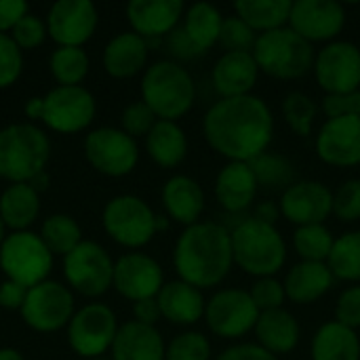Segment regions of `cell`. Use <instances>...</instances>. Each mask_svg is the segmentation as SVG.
Masks as SVG:
<instances>
[{
  "label": "cell",
  "instance_id": "1",
  "mask_svg": "<svg viewBox=\"0 0 360 360\" xmlns=\"http://www.w3.org/2000/svg\"><path fill=\"white\" fill-rule=\"evenodd\" d=\"M209 148L228 162H251L268 152L274 139V114L259 95L215 101L202 118Z\"/></svg>",
  "mask_w": 360,
  "mask_h": 360
},
{
  "label": "cell",
  "instance_id": "2",
  "mask_svg": "<svg viewBox=\"0 0 360 360\" xmlns=\"http://www.w3.org/2000/svg\"><path fill=\"white\" fill-rule=\"evenodd\" d=\"M173 268L179 281L200 291L219 287L234 268L230 230L215 221L184 228L173 247Z\"/></svg>",
  "mask_w": 360,
  "mask_h": 360
},
{
  "label": "cell",
  "instance_id": "3",
  "mask_svg": "<svg viewBox=\"0 0 360 360\" xmlns=\"http://www.w3.org/2000/svg\"><path fill=\"white\" fill-rule=\"evenodd\" d=\"M234 266L253 278L276 276L287 264V243L276 226L264 224L253 215L238 219L230 228Z\"/></svg>",
  "mask_w": 360,
  "mask_h": 360
},
{
  "label": "cell",
  "instance_id": "4",
  "mask_svg": "<svg viewBox=\"0 0 360 360\" xmlns=\"http://www.w3.org/2000/svg\"><path fill=\"white\" fill-rule=\"evenodd\" d=\"M141 101L156 114L158 120L177 122L196 101L194 78L179 61H154L141 76Z\"/></svg>",
  "mask_w": 360,
  "mask_h": 360
},
{
  "label": "cell",
  "instance_id": "5",
  "mask_svg": "<svg viewBox=\"0 0 360 360\" xmlns=\"http://www.w3.org/2000/svg\"><path fill=\"white\" fill-rule=\"evenodd\" d=\"M51 158L49 135L32 122H13L0 129V179L27 184L46 171Z\"/></svg>",
  "mask_w": 360,
  "mask_h": 360
},
{
  "label": "cell",
  "instance_id": "6",
  "mask_svg": "<svg viewBox=\"0 0 360 360\" xmlns=\"http://www.w3.org/2000/svg\"><path fill=\"white\" fill-rule=\"evenodd\" d=\"M253 57L262 74L276 80H297L314 68V44L304 40L289 25L257 36Z\"/></svg>",
  "mask_w": 360,
  "mask_h": 360
},
{
  "label": "cell",
  "instance_id": "7",
  "mask_svg": "<svg viewBox=\"0 0 360 360\" xmlns=\"http://www.w3.org/2000/svg\"><path fill=\"white\" fill-rule=\"evenodd\" d=\"M101 224L116 245L131 251L146 247L158 234V215L135 194H118L110 198L103 207Z\"/></svg>",
  "mask_w": 360,
  "mask_h": 360
},
{
  "label": "cell",
  "instance_id": "8",
  "mask_svg": "<svg viewBox=\"0 0 360 360\" xmlns=\"http://www.w3.org/2000/svg\"><path fill=\"white\" fill-rule=\"evenodd\" d=\"M0 270L8 281L32 289L49 281L53 270V253L42 243L40 234L32 230L8 232L0 245Z\"/></svg>",
  "mask_w": 360,
  "mask_h": 360
},
{
  "label": "cell",
  "instance_id": "9",
  "mask_svg": "<svg viewBox=\"0 0 360 360\" xmlns=\"http://www.w3.org/2000/svg\"><path fill=\"white\" fill-rule=\"evenodd\" d=\"M259 310L253 304L249 291L228 287L217 289L209 300L205 308V323L209 331L228 342H236L251 333L257 325Z\"/></svg>",
  "mask_w": 360,
  "mask_h": 360
},
{
  "label": "cell",
  "instance_id": "10",
  "mask_svg": "<svg viewBox=\"0 0 360 360\" xmlns=\"http://www.w3.org/2000/svg\"><path fill=\"white\" fill-rule=\"evenodd\" d=\"M118 319L105 304H86L74 312L68 329V344L76 356L84 360L101 359L112 350L118 333Z\"/></svg>",
  "mask_w": 360,
  "mask_h": 360
},
{
  "label": "cell",
  "instance_id": "11",
  "mask_svg": "<svg viewBox=\"0 0 360 360\" xmlns=\"http://www.w3.org/2000/svg\"><path fill=\"white\" fill-rule=\"evenodd\" d=\"M63 276L70 289L84 297H99L112 289L114 259L95 240H82L63 257Z\"/></svg>",
  "mask_w": 360,
  "mask_h": 360
},
{
  "label": "cell",
  "instance_id": "12",
  "mask_svg": "<svg viewBox=\"0 0 360 360\" xmlns=\"http://www.w3.org/2000/svg\"><path fill=\"white\" fill-rule=\"evenodd\" d=\"M84 158L105 177H127L139 162V146L122 129L99 127L84 137Z\"/></svg>",
  "mask_w": 360,
  "mask_h": 360
},
{
  "label": "cell",
  "instance_id": "13",
  "mask_svg": "<svg viewBox=\"0 0 360 360\" xmlns=\"http://www.w3.org/2000/svg\"><path fill=\"white\" fill-rule=\"evenodd\" d=\"M42 120L55 133L74 135L91 127L97 114L95 95L80 86H55L42 95Z\"/></svg>",
  "mask_w": 360,
  "mask_h": 360
},
{
  "label": "cell",
  "instance_id": "14",
  "mask_svg": "<svg viewBox=\"0 0 360 360\" xmlns=\"http://www.w3.org/2000/svg\"><path fill=\"white\" fill-rule=\"evenodd\" d=\"M19 314L32 331L55 333L68 327L74 316L72 289L57 281H44L27 291Z\"/></svg>",
  "mask_w": 360,
  "mask_h": 360
},
{
  "label": "cell",
  "instance_id": "15",
  "mask_svg": "<svg viewBox=\"0 0 360 360\" xmlns=\"http://www.w3.org/2000/svg\"><path fill=\"white\" fill-rule=\"evenodd\" d=\"M314 80L325 95L360 91V46L350 40H333L316 51Z\"/></svg>",
  "mask_w": 360,
  "mask_h": 360
},
{
  "label": "cell",
  "instance_id": "16",
  "mask_svg": "<svg viewBox=\"0 0 360 360\" xmlns=\"http://www.w3.org/2000/svg\"><path fill=\"white\" fill-rule=\"evenodd\" d=\"M97 25L99 13L91 0H57L46 15V32L57 46L86 44Z\"/></svg>",
  "mask_w": 360,
  "mask_h": 360
},
{
  "label": "cell",
  "instance_id": "17",
  "mask_svg": "<svg viewBox=\"0 0 360 360\" xmlns=\"http://www.w3.org/2000/svg\"><path fill=\"white\" fill-rule=\"evenodd\" d=\"M112 287L129 300L131 304L141 300H152L165 287L162 266L148 253L131 251L114 262V283Z\"/></svg>",
  "mask_w": 360,
  "mask_h": 360
},
{
  "label": "cell",
  "instance_id": "18",
  "mask_svg": "<svg viewBox=\"0 0 360 360\" xmlns=\"http://www.w3.org/2000/svg\"><path fill=\"white\" fill-rule=\"evenodd\" d=\"M289 27L310 44L333 42L346 27V8L338 0H295Z\"/></svg>",
  "mask_w": 360,
  "mask_h": 360
},
{
  "label": "cell",
  "instance_id": "19",
  "mask_svg": "<svg viewBox=\"0 0 360 360\" xmlns=\"http://www.w3.org/2000/svg\"><path fill=\"white\" fill-rule=\"evenodd\" d=\"M281 217L289 224L316 226L325 224L333 215V192L316 179H297L281 194Z\"/></svg>",
  "mask_w": 360,
  "mask_h": 360
},
{
  "label": "cell",
  "instance_id": "20",
  "mask_svg": "<svg viewBox=\"0 0 360 360\" xmlns=\"http://www.w3.org/2000/svg\"><path fill=\"white\" fill-rule=\"evenodd\" d=\"M314 150L321 162L333 169L360 165V116L325 120L316 133Z\"/></svg>",
  "mask_w": 360,
  "mask_h": 360
},
{
  "label": "cell",
  "instance_id": "21",
  "mask_svg": "<svg viewBox=\"0 0 360 360\" xmlns=\"http://www.w3.org/2000/svg\"><path fill=\"white\" fill-rule=\"evenodd\" d=\"M124 11L131 32L156 42L181 25L186 4L181 0H131Z\"/></svg>",
  "mask_w": 360,
  "mask_h": 360
},
{
  "label": "cell",
  "instance_id": "22",
  "mask_svg": "<svg viewBox=\"0 0 360 360\" xmlns=\"http://www.w3.org/2000/svg\"><path fill=\"white\" fill-rule=\"evenodd\" d=\"M259 68L253 57V53H221L211 70V84L219 99L230 97H243L251 95L257 80H259Z\"/></svg>",
  "mask_w": 360,
  "mask_h": 360
},
{
  "label": "cell",
  "instance_id": "23",
  "mask_svg": "<svg viewBox=\"0 0 360 360\" xmlns=\"http://www.w3.org/2000/svg\"><path fill=\"white\" fill-rule=\"evenodd\" d=\"M213 192L226 213L240 215L253 207L259 184L249 162H226L215 177Z\"/></svg>",
  "mask_w": 360,
  "mask_h": 360
},
{
  "label": "cell",
  "instance_id": "24",
  "mask_svg": "<svg viewBox=\"0 0 360 360\" xmlns=\"http://www.w3.org/2000/svg\"><path fill=\"white\" fill-rule=\"evenodd\" d=\"M160 200L167 217L175 224H181L184 228L198 224L207 207V196L202 186L190 175L169 177L162 186Z\"/></svg>",
  "mask_w": 360,
  "mask_h": 360
},
{
  "label": "cell",
  "instance_id": "25",
  "mask_svg": "<svg viewBox=\"0 0 360 360\" xmlns=\"http://www.w3.org/2000/svg\"><path fill=\"white\" fill-rule=\"evenodd\" d=\"M150 44L135 32H120L116 34L103 49V70L118 80L133 78L148 68Z\"/></svg>",
  "mask_w": 360,
  "mask_h": 360
},
{
  "label": "cell",
  "instance_id": "26",
  "mask_svg": "<svg viewBox=\"0 0 360 360\" xmlns=\"http://www.w3.org/2000/svg\"><path fill=\"white\" fill-rule=\"evenodd\" d=\"M160 314L165 321L177 327H192L205 319L207 300L200 289L184 283V281H171L165 283L160 293L156 295Z\"/></svg>",
  "mask_w": 360,
  "mask_h": 360
},
{
  "label": "cell",
  "instance_id": "27",
  "mask_svg": "<svg viewBox=\"0 0 360 360\" xmlns=\"http://www.w3.org/2000/svg\"><path fill=\"white\" fill-rule=\"evenodd\" d=\"M287 300L295 306H312L323 300L335 285V276L327 264L319 262H300L295 264L285 281Z\"/></svg>",
  "mask_w": 360,
  "mask_h": 360
},
{
  "label": "cell",
  "instance_id": "28",
  "mask_svg": "<svg viewBox=\"0 0 360 360\" xmlns=\"http://www.w3.org/2000/svg\"><path fill=\"white\" fill-rule=\"evenodd\" d=\"M110 352L112 360H165L167 344L156 327L129 321L118 327Z\"/></svg>",
  "mask_w": 360,
  "mask_h": 360
},
{
  "label": "cell",
  "instance_id": "29",
  "mask_svg": "<svg viewBox=\"0 0 360 360\" xmlns=\"http://www.w3.org/2000/svg\"><path fill=\"white\" fill-rule=\"evenodd\" d=\"M253 333H255L257 346H262L266 352H270L276 359L291 354L300 346V340H302V327L297 319L285 308L262 312Z\"/></svg>",
  "mask_w": 360,
  "mask_h": 360
},
{
  "label": "cell",
  "instance_id": "30",
  "mask_svg": "<svg viewBox=\"0 0 360 360\" xmlns=\"http://www.w3.org/2000/svg\"><path fill=\"white\" fill-rule=\"evenodd\" d=\"M146 152L160 169H175L188 156V135L179 122L158 120L146 137Z\"/></svg>",
  "mask_w": 360,
  "mask_h": 360
},
{
  "label": "cell",
  "instance_id": "31",
  "mask_svg": "<svg viewBox=\"0 0 360 360\" xmlns=\"http://www.w3.org/2000/svg\"><path fill=\"white\" fill-rule=\"evenodd\" d=\"M40 213V194L30 184H11L0 194V217L11 232L30 230Z\"/></svg>",
  "mask_w": 360,
  "mask_h": 360
},
{
  "label": "cell",
  "instance_id": "32",
  "mask_svg": "<svg viewBox=\"0 0 360 360\" xmlns=\"http://www.w3.org/2000/svg\"><path fill=\"white\" fill-rule=\"evenodd\" d=\"M312 360H360V338L356 331L338 321L323 323L310 344Z\"/></svg>",
  "mask_w": 360,
  "mask_h": 360
},
{
  "label": "cell",
  "instance_id": "33",
  "mask_svg": "<svg viewBox=\"0 0 360 360\" xmlns=\"http://www.w3.org/2000/svg\"><path fill=\"white\" fill-rule=\"evenodd\" d=\"M224 15L221 11L211 4V2H194L192 6L186 8L181 27L188 34V38L202 51L207 53L215 44H219V34L224 25Z\"/></svg>",
  "mask_w": 360,
  "mask_h": 360
},
{
  "label": "cell",
  "instance_id": "34",
  "mask_svg": "<svg viewBox=\"0 0 360 360\" xmlns=\"http://www.w3.org/2000/svg\"><path fill=\"white\" fill-rule=\"evenodd\" d=\"M293 0H238L234 15L251 25L257 34L274 32L289 25Z\"/></svg>",
  "mask_w": 360,
  "mask_h": 360
},
{
  "label": "cell",
  "instance_id": "35",
  "mask_svg": "<svg viewBox=\"0 0 360 360\" xmlns=\"http://www.w3.org/2000/svg\"><path fill=\"white\" fill-rule=\"evenodd\" d=\"M251 169L255 173V179L259 184V188L264 190H272V192H285L287 188H291L297 181V171L295 165L278 152H264L257 158H253Z\"/></svg>",
  "mask_w": 360,
  "mask_h": 360
},
{
  "label": "cell",
  "instance_id": "36",
  "mask_svg": "<svg viewBox=\"0 0 360 360\" xmlns=\"http://www.w3.org/2000/svg\"><path fill=\"white\" fill-rule=\"evenodd\" d=\"M327 266L335 281L360 285V230H350L342 236H335Z\"/></svg>",
  "mask_w": 360,
  "mask_h": 360
},
{
  "label": "cell",
  "instance_id": "37",
  "mask_svg": "<svg viewBox=\"0 0 360 360\" xmlns=\"http://www.w3.org/2000/svg\"><path fill=\"white\" fill-rule=\"evenodd\" d=\"M91 68L82 46H57L49 57V70L57 86H80Z\"/></svg>",
  "mask_w": 360,
  "mask_h": 360
},
{
  "label": "cell",
  "instance_id": "38",
  "mask_svg": "<svg viewBox=\"0 0 360 360\" xmlns=\"http://www.w3.org/2000/svg\"><path fill=\"white\" fill-rule=\"evenodd\" d=\"M40 238L49 247L53 255H68L74 251L84 238H82V228L78 221L68 215V213H53L49 215L42 226H40Z\"/></svg>",
  "mask_w": 360,
  "mask_h": 360
},
{
  "label": "cell",
  "instance_id": "39",
  "mask_svg": "<svg viewBox=\"0 0 360 360\" xmlns=\"http://www.w3.org/2000/svg\"><path fill=\"white\" fill-rule=\"evenodd\" d=\"M333 243H335V236L325 224L302 226V228H295L293 232V249L302 262L327 264Z\"/></svg>",
  "mask_w": 360,
  "mask_h": 360
},
{
  "label": "cell",
  "instance_id": "40",
  "mask_svg": "<svg viewBox=\"0 0 360 360\" xmlns=\"http://www.w3.org/2000/svg\"><path fill=\"white\" fill-rule=\"evenodd\" d=\"M281 112H283V118H285L287 127L295 135L308 137L312 133V129H314L321 105L310 95H306L304 91H291L283 99Z\"/></svg>",
  "mask_w": 360,
  "mask_h": 360
},
{
  "label": "cell",
  "instance_id": "41",
  "mask_svg": "<svg viewBox=\"0 0 360 360\" xmlns=\"http://www.w3.org/2000/svg\"><path fill=\"white\" fill-rule=\"evenodd\" d=\"M165 360H213V348L205 333L184 331L167 344Z\"/></svg>",
  "mask_w": 360,
  "mask_h": 360
},
{
  "label": "cell",
  "instance_id": "42",
  "mask_svg": "<svg viewBox=\"0 0 360 360\" xmlns=\"http://www.w3.org/2000/svg\"><path fill=\"white\" fill-rule=\"evenodd\" d=\"M257 32L247 25L240 17L230 15L224 19L221 25V34H219V44L226 49V53L230 51H238V53H251L255 42H257Z\"/></svg>",
  "mask_w": 360,
  "mask_h": 360
},
{
  "label": "cell",
  "instance_id": "43",
  "mask_svg": "<svg viewBox=\"0 0 360 360\" xmlns=\"http://www.w3.org/2000/svg\"><path fill=\"white\" fill-rule=\"evenodd\" d=\"M333 215L344 224L360 221V177L342 181L333 192Z\"/></svg>",
  "mask_w": 360,
  "mask_h": 360
},
{
  "label": "cell",
  "instance_id": "44",
  "mask_svg": "<svg viewBox=\"0 0 360 360\" xmlns=\"http://www.w3.org/2000/svg\"><path fill=\"white\" fill-rule=\"evenodd\" d=\"M249 295H251L253 304L257 306L259 314L270 312V310H281L285 306V302H287L285 285L276 276L255 278V283L249 289Z\"/></svg>",
  "mask_w": 360,
  "mask_h": 360
},
{
  "label": "cell",
  "instance_id": "45",
  "mask_svg": "<svg viewBox=\"0 0 360 360\" xmlns=\"http://www.w3.org/2000/svg\"><path fill=\"white\" fill-rule=\"evenodd\" d=\"M158 122V118H156V114L139 99V101H133V103H129L124 110H122V114H120V129L127 133V135H131L133 139H137V137H148V133L152 131V127Z\"/></svg>",
  "mask_w": 360,
  "mask_h": 360
},
{
  "label": "cell",
  "instance_id": "46",
  "mask_svg": "<svg viewBox=\"0 0 360 360\" xmlns=\"http://www.w3.org/2000/svg\"><path fill=\"white\" fill-rule=\"evenodd\" d=\"M23 72V51L11 34H0V89L13 86Z\"/></svg>",
  "mask_w": 360,
  "mask_h": 360
},
{
  "label": "cell",
  "instance_id": "47",
  "mask_svg": "<svg viewBox=\"0 0 360 360\" xmlns=\"http://www.w3.org/2000/svg\"><path fill=\"white\" fill-rule=\"evenodd\" d=\"M49 36L46 32V21L40 19L38 15L34 13H27L23 15L17 25L11 30V38L15 40V44L21 49V51H32L36 46H40L44 42V38Z\"/></svg>",
  "mask_w": 360,
  "mask_h": 360
},
{
  "label": "cell",
  "instance_id": "48",
  "mask_svg": "<svg viewBox=\"0 0 360 360\" xmlns=\"http://www.w3.org/2000/svg\"><path fill=\"white\" fill-rule=\"evenodd\" d=\"M340 325L359 331L360 329V285L344 289L335 304V319Z\"/></svg>",
  "mask_w": 360,
  "mask_h": 360
},
{
  "label": "cell",
  "instance_id": "49",
  "mask_svg": "<svg viewBox=\"0 0 360 360\" xmlns=\"http://www.w3.org/2000/svg\"><path fill=\"white\" fill-rule=\"evenodd\" d=\"M321 112L327 116V120L346 118V116H360V91L325 95L321 99Z\"/></svg>",
  "mask_w": 360,
  "mask_h": 360
},
{
  "label": "cell",
  "instance_id": "50",
  "mask_svg": "<svg viewBox=\"0 0 360 360\" xmlns=\"http://www.w3.org/2000/svg\"><path fill=\"white\" fill-rule=\"evenodd\" d=\"M165 46H167V51H169L175 59H179V61H190V59H198L200 55H205V53L188 38V34L184 32L181 25L175 27V30L165 38ZM175 59H173V61H175Z\"/></svg>",
  "mask_w": 360,
  "mask_h": 360
},
{
  "label": "cell",
  "instance_id": "51",
  "mask_svg": "<svg viewBox=\"0 0 360 360\" xmlns=\"http://www.w3.org/2000/svg\"><path fill=\"white\" fill-rule=\"evenodd\" d=\"M213 360H278L257 344H234Z\"/></svg>",
  "mask_w": 360,
  "mask_h": 360
},
{
  "label": "cell",
  "instance_id": "52",
  "mask_svg": "<svg viewBox=\"0 0 360 360\" xmlns=\"http://www.w3.org/2000/svg\"><path fill=\"white\" fill-rule=\"evenodd\" d=\"M27 13L30 6L23 0H0V34H11L17 21Z\"/></svg>",
  "mask_w": 360,
  "mask_h": 360
},
{
  "label": "cell",
  "instance_id": "53",
  "mask_svg": "<svg viewBox=\"0 0 360 360\" xmlns=\"http://www.w3.org/2000/svg\"><path fill=\"white\" fill-rule=\"evenodd\" d=\"M27 291H30L27 287L4 278L0 283V308H4V310H21L23 304H25Z\"/></svg>",
  "mask_w": 360,
  "mask_h": 360
},
{
  "label": "cell",
  "instance_id": "54",
  "mask_svg": "<svg viewBox=\"0 0 360 360\" xmlns=\"http://www.w3.org/2000/svg\"><path fill=\"white\" fill-rule=\"evenodd\" d=\"M160 319H162V314H160V308H158L156 297L141 300V302H135L133 304V321H137L141 325H148V327H156V323Z\"/></svg>",
  "mask_w": 360,
  "mask_h": 360
},
{
  "label": "cell",
  "instance_id": "55",
  "mask_svg": "<svg viewBox=\"0 0 360 360\" xmlns=\"http://www.w3.org/2000/svg\"><path fill=\"white\" fill-rule=\"evenodd\" d=\"M253 217L259 219V221H264V224L276 226V221H278V217H281V207H278V202H274V200L259 202V205L255 207Z\"/></svg>",
  "mask_w": 360,
  "mask_h": 360
},
{
  "label": "cell",
  "instance_id": "56",
  "mask_svg": "<svg viewBox=\"0 0 360 360\" xmlns=\"http://www.w3.org/2000/svg\"><path fill=\"white\" fill-rule=\"evenodd\" d=\"M42 112H44V103H42V95L30 97L23 105V114L25 118L34 124L36 120H42Z\"/></svg>",
  "mask_w": 360,
  "mask_h": 360
},
{
  "label": "cell",
  "instance_id": "57",
  "mask_svg": "<svg viewBox=\"0 0 360 360\" xmlns=\"http://www.w3.org/2000/svg\"><path fill=\"white\" fill-rule=\"evenodd\" d=\"M38 194L40 192H44V190H49V186H51V175L46 173V171H42V173H38L36 177H32L30 181H27Z\"/></svg>",
  "mask_w": 360,
  "mask_h": 360
},
{
  "label": "cell",
  "instance_id": "58",
  "mask_svg": "<svg viewBox=\"0 0 360 360\" xmlns=\"http://www.w3.org/2000/svg\"><path fill=\"white\" fill-rule=\"evenodd\" d=\"M0 360H25L23 354L15 348H0Z\"/></svg>",
  "mask_w": 360,
  "mask_h": 360
},
{
  "label": "cell",
  "instance_id": "59",
  "mask_svg": "<svg viewBox=\"0 0 360 360\" xmlns=\"http://www.w3.org/2000/svg\"><path fill=\"white\" fill-rule=\"evenodd\" d=\"M6 230H8V228L4 226V221H2V217H0V245H2V243H4V238L8 236V234H6Z\"/></svg>",
  "mask_w": 360,
  "mask_h": 360
},
{
  "label": "cell",
  "instance_id": "60",
  "mask_svg": "<svg viewBox=\"0 0 360 360\" xmlns=\"http://www.w3.org/2000/svg\"><path fill=\"white\" fill-rule=\"evenodd\" d=\"M93 360H112V359H103V356H101V359H93Z\"/></svg>",
  "mask_w": 360,
  "mask_h": 360
}]
</instances>
